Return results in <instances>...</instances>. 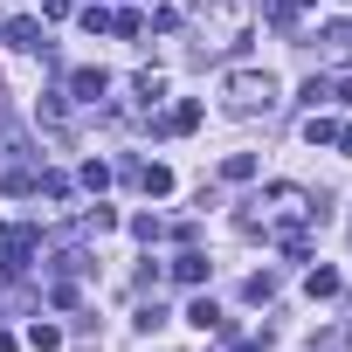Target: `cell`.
Masks as SVG:
<instances>
[{
    "instance_id": "7c38bea8",
    "label": "cell",
    "mask_w": 352,
    "mask_h": 352,
    "mask_svg": "<svg viewBox=\"0 0 352 352\" xmlns=\"http://www.w3.org/2000/svg\"><path fill=\"white\" fill-rule=\"evenodd\" d=\"M304 138H311V145H338V124H331V118H311Z\"/></svg>"
},
{
    "instance_id": "8992f818",
    "label": "cell",
    "mask_w": 352,
    "mask_h": 352,
    "mask_svg": "<svg viewBox=\"0 0 352 352\" xmlns=\"http://www.w3.org/2000/svg\"><path fill=\"white\" fill-rule=\"evenodd\" d=\"M221 180H256V152H228L221 159Z\"/></svg>"
},
{
    "instance_id": "ac0fdd59",
    "label": "cell",
    "mask_w": 352,
    "mask_h": 352,
    "mask_svg": "<svg viewBox=\"0 0 352 352\" xmlns=\"http://www.w3.org/2000/svg\"><path fill=\"white\" fill-rule=\"evenodd\" d=\"M338 8H345V0H338Z\"/></svg>"
},
{
    "instance_id": "5b68a950",
    "label": "cell",
    "mask_w": 352,
    "mask_h": 352,
    "mask_svg": "<svg viewBox=\"0 0 352 352\" xmlns=\"http://www.w3.org/2000/svg\"><path fill=\"white\" fill-rule=\"evenodd\" d=\"M187 324H201V331H221L228 318H221V311H214L208 297H194V304H187Z\"/></svg>"
},
{
    "instance_id": "8fae6325",
    "label": "cell",
    "mask_w": 352,
    "mask_h": 352,
    "mask_svg": "<svg viewBox=\"0 0 352 352\" xmlns=\"http://www.w3.org/2000/svg\"><path fill=\"white\" fill-rule=\"evenodd\" d=\"M318 42H324V49H331V56H352V21H338V28H324V35H318Z\"/></svg>"
},
{
    "instance_id": "ba28073f",
    "label": "cell",
    "mask_w": 352,
    "mask_h": 352,
    "mask_svg": "<svg viewBox=\"0 0 352 352\" xmlns=\"http://www.w3.org/2000/svg\"><path fill=\"white\" fill-rule=\"evenodd\" d=\"M173 276H180V283H201V276H208V256H201V249H187L180 263H173Z\"/></svg>"
},
{
    "instance_id": "52a82bcc",
    "label": "cell",
    "mask_w": 352,
    "mask_h": 352,
    "mask_svg": "<svg viewBox=\"0 0 352 352\" xmlns=\"http://www.w3.org/2000/svg\"><path fill=\"white\" fill-rule=\"evenodd\" d=\"M194 124H201V104H194V97H187V104H173V118H166V124H159V131H194Z\"/></svg>"
},
{
    "instance_id": "9a60e30c",
    "label": "cell",
    "mask_w": 352,
    "mask_h": 352,
    "mask_svg": "<svg viewBox=\"0 0 352 352\" xmlns=\"http://www.w3.org/2000/svg\"><path fill=\"white\" fill-rule=\"evenodd\" d=\"M131 235H138V242H159L166 228H159V214H138V221H131Z\"/></svg>"
},
{
    "instance_id": "6da1fadb",
    "label": "cell",
    "mask_w": 352,
    "mask_h": 352,
    "mask_svg": "<svg viewBox=\"0 0 352 352\" xmlns=\"http://www.w3.org/2000/svg\"><path fill=\"white\" fill-rule=\"evenodd\" d=\"M221 97H228V111H270L276 104V76L270 69H235L221 83Z\"/></svg>"
},
{
    "instance_id": "30bf717a",
    "label": "cell",
    "mask_w": 352,
    "mask_h": 352,
    "mask_svg": "<svg viewBox=\"0 0 352 352\" xmlns=\"http://www.w3.org/2000/svg\"><path fill=\"white\" fill-rule=\"evenodd\" d=\"M131 90H138L145 104H159V97H166V76H159V69H138V83H131Z\"/></svg>"
},
{
    "instance_id": "3957f363",
    "label": "cell",
    "mask_w": 352,
    "mask_h": 352,
    "mask_svg": "<svg viewBox=\"0 0 352 352\" xmlns=\"http://www.w3.org/2000/svg\"><path fill=\"white\" fill-rule=\"evenodd\" d=\"M104 90H111V76H104V69H76V76H69V97H76V104H97Z\"/></svg>"
},
{
    "instance_id": "9c48e42d",
    "label": "cell",
    "mask_w": 352,
    "mask_h": 352,
    "mask_svg": "<svg viewBox=\"0 0 352 352\" xmlns=\"http://www.w3.org/2000/svg\"><path fill=\"white\" fill-rule=\"evenodd\" d=\"M8 42H14V49H42V21H28V14H21V21L8 28Z\"/></svg>"
},
{
    "instance_id": "4fadbf2b",
    "label": "cell",
    "mask_w": 352,
    "mask_h": 352,
    "mask_svg": "<svg viewBox=\"0 0 352 352\" xmlns=\"http://www.w3.org/2000/svg\"><path fill=\"white\" fill-rule=\"evenodd\" d=\"M63 118H69V111H63V97L49 90V97H42V124H49V131H63Z\"/></svg>"
},
{
    "instance_id": "5bb4252c",
    "label": "cell",
    "mask_w": 352,
    "mask_h": 352,
    "mask_svg": "<svg viewBox=\"0 0 352 352\" xmlns=\"http://www.w3.org/2000/svg\"><path fill=\"white\" fill-rule=\"evenodd\" d=\"M28 345H35V352H56V345H63V331H56V324H35V331H28Z\"/></svg>"
},
{
    "instance_id": "7a4b0ae2",
    "label": "cell",
    "mask_w": 352,
    "mask_h": 352,
    "mask_svg": "<svg viewBox=\"0 0 352 352\" xmlns=\"http://www.w3.org/2000/svg\"><path fill=\"white\" fill-rule=\"evenodd\" d=\"M28 256H35V228H8V221H0V270L21 276V270H28Z\"/></svg>"
},
{
    "instance_id": "2e32d148",
    "label": "cell",
    "mask_w": 352,
    "mask_h": 352,
    "mask_svg": "<svg viewBox=\"0 0 352 352\" xmlns=\"http://www.w3.org/2000/svg\"><path fill=\"white\" fill-rule=\"evenodd\" d=\"M276 297V276H249V304H270Z\"/></svg>"
},
{
    "instance_id": "e0dca14e",
    "label": "cell",
    "mask_w": 352,
    "mask_h": 352,
    "mask_svg": "<svg viewBox=\"0 0 352 352\" xmlns=\"http://www.w3.org/2000/svg\"><path fill=\"white\" fill-rule=\"evenodd\" d=\"M331 90H338V104H352V76H338V83H331Z\"/></svg>"
},
{
    "instance_id": "277c9868",
    "label": "cell",
    "mask_w": 352,
    "mask_h": 352,
    "mask_svg": "<svg viewBox=\"0 0 352 352\" xmlns=\"http://www.w3.org/2000/svg\"><path fill=\"white\" fill-rule=\"evenodd\" d=\"M304 290H311V304H324V297H338L345 283H338V270H311V276H304Z\"/></svg>"
}]
</instances>
